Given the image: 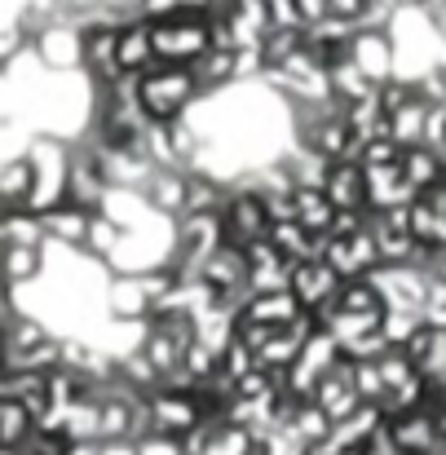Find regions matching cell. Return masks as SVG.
I'll list each match as a JSON object with an SVG mask.
<instances>
[{
	"label": "cell",
	"instance_id": "obj_6",
	"mask_svg": "<svg viewBox=\"0 0 446 455\" xmlns=\"http://www.w3.org/2000/svg\"><path fill=\"white\" fill-rule=\"evenodd\" d=\"M318 257L340 275V283L367 279L371 266H380V252H376V239H371L367 226L354 230V235H323V252H318Z\"/></svg>",
	"mask_w": 446,
	"mask_h": 455
},
{
	"label": "cell",
	"instance_id": "obj_13",
	"mask_svg": "<svg viewBox=\"0 0 446 455\" xmlns=\"http://www.w3.org/2000/svg\"><path fill=\"white\" fill-rule=\"evenodd\" d=\"M243 257H248V292H279V288H288L292 266L275 252V243H270V239L248 243V248H243Z\"/></svg>",
	"mask_w": 446,
	"mask_h": 455
},
{
	"label": "cell",
	"instance_id": "obj_22",
	"mask_svg": "<svg viewBox=\"0 0 446 455\" xmlns=\"http://www.w3.org/2000/svg\"><path fill=\"white\" fill-rule=\"evenodd\" d=\"M31 199V159L9 155L0 159V212H18Z\"/></svg>",
	"mask_w": 446,
	"mask_h": 455
},
{
	"label": "cell",
	"instance_id": "obj_14",
	"mask_svg": "<svg viewBox=\"0 0 446 455\" xmlns=\"http://www.w3.org/2000/svg\"><path fill=\"white\" fill-rule=\"evenodd\" d=\"M115 62H120V71H129V76H142L150 62H155L147 13H133V18L120 22V36H115Z\"/></svg>",
	"mask_w": 446,
	"mask_h": 455
},
{
	"label": "cell",
	"instance_id": "obj_9",
	"mask_svg": "<svg viewBox=\"0 0 446 455\" xmlns=\"http://www.w3.org/2000/svg\"><path fill=\"white\" fill-rule=\"evenodd\" d=\"M371 84L394 76V36L389 27H354L349 36V53H345Z\"/></svg>",
	"mask_w": 446,
	"mask_h": 455
},
{
	"label": "cell",
	"instance_id": "obj_27",
	"mask_svg": "<svg viewBox=\"0 0 446 455\" xmlns=\"http://www.w3.org/2000/svg\"><path fill=\"white\" fill-rule=\"evenodd\" d=\"M120 239H124V230H120V221H111L107 212H93L89 217V235H84V257H93V261H111L115 257V248H120Z\"/></svg>",
	"mask_w": 446,
	"mask_h": 455
},
{
	"label": "cell",
	"instance_id": "obj_5",
	"mask_svg": "<svg viewBox=\"0 0 446 455\" xmlns=\"http://www.w3.org/2000/svg\"><path fill=\"white\" fill-rule=\"evenodd\" d=\"M385 429H389L394 447L402 455H442L446 451L442 434H438V416H434L429 403L389 411V416H385Z\"/></svg>",
	"mask_w": 446,
	"mask_h": 455
},
{
	"label": "cell",
	"instance_id": "obj_31",
	"mask_svg": "<svg viewBox=\"0 0 446 455\" xmlns=\"http://www.w3.org/2000/svg\"><path fill=\"white\" fill-rule=\"evenodd\" d=\"M300 36H305V31H288V27H270V31L261 36V44H257L261 62H266V67H279L283 58H292V53L300 49Z\"/></svg>",
	"mask_w": 446,
	"mask_h": 455
},
{
	"label": "cell",
	"instance_id": "obj_17",
	"mask_svg": "<svg viewBox=\"0 0 446 455\" xmlns=\"http://www.w3.org/2000/svg\"><path fill=\"white\" fill-rule=\"evenodd\" d=\"M266 239L275 243V252L288 261V266H297V261H309V257H318L323 252V235H309L305 226H300L297 217H288V221H270V230H266Z\"/></svg>",
	"mask_w": 446,
	"mask_h": 455
},
{
	"label": "cell",
	"instance_id": "obj_19",
	"mask_svg": "<svg viewBox=\"0 0 446 455\" xmlns=\"http://www.w3.org/2000/svg\"><path fill=\"white\" fill-rule=\"evenodd\" d=\"M297 314H300V305L288 288H279V292H248V301L239 309V318L261 323V327H288Z\"/></svg>",
	"mask_w": 446,
	"mask_h": 455
},
{
	"label": "cell",
	"instance_id": "obj_7",
	"mask_svg": "<svg viewBox=\"0 0 446 455\" xmlns=\"http://www.w3.org/2000/svg\"><path fill=\"white\" fill-rule=\"evenodd\" d=\"M309 403L336 425V420H345L362 398H358V385H354V363L340 354L323 376H318V385H314V394H309Z\"/></svg>",
	"mask_w": 446,
	"mask_h": 455
},
{
	"label": "cell",
	"instance_id": "obj_32",
	"mask_svg": "<svg viewBox=\"0 0 446 455\" xmlns=\"http://www.w3.org/2000/svg\"><path fill=\"white\" fill-rule=\"evenodd\" d=\"M420 147H429V151H446V102H429V111H425V133H420Z\"/></svg>",
	"mask_w": 446,
	"mask_h": 455
},
{
	"label": "cell",
	"instance_id": "obj_40",
	"mask_svg": "<svg viewBox=\"0 0 446 455\" xmlns=\"http://www.w3.org/2000/svg\"><path fill=\"white\" fill-rule=\"evenodd\" d=\"M0 455H22L18 447H0Z\"/></svg>",
	"mask_w": 446,
	"mask_h": 455
},
{
	"label": "cell",
	"instance_id": "obj_15",
	"mask_svg": "<svg viewBox=\"0 0 446 455\" xmlns=\"http://www.w3.org/2000/svg\"><path fill=\"white\" fill-rule=\"evenodd\" d=\"M142 199L159 217H181L186 212V168H150V177L142 181Z\"/></svg>",
	"mask_w": 446,
	"mask_h": 455
},
{
	"label": "cell",
	"instance_id": "obj_33",
	"mask_svg": "<svg viewBox=\"0 0 446 455\" xmlns=\"http://www.w3.org/2000/svg\"><path fill=\"white\" fill-rule=\"evenodd\" d=\"M22 49H27V40L18 36V27H0V71H4V67H9Z\"/></svg>",
	"mask_w": 446,
	"mask_h": 455
},
{
	"label": "cell",
	"instance_id": "obj_16",
	"mask_svg": "<svg viewBox=\"0 0 446 455\" xmlns=\"http://www.w3.org/2000/svg\"><path fill=\"white\" fill-rule=\"evenodd\" d=\"M407 226H411V239H416L429 257L446 252V212L429 195H416V199L407 204Z\"/></svg>",
	"mask_w": 446,
	"mask_h": 455
},
{
	"label": "cell",
	"instance_id": "obj_1",
	"mask_svg": "<svg viewBox=\"0 0 446 455\" xmlns=\"http://www.w3.org/2000/svg\"><path fill=\"white\" fill-rule=\"evenodd\" d=\"M199 98H203V89H199V80H195L190 67H177V62H150L147 71L138 76V102H142L147 120H155V124L186 116Z\"/></svg>",
	"mask_w": 446,
	"mask_h": 455
},
{
	"label": "cell",
	"instance_id": "obj_34",
	"mask_svg": "<svg viewBox=\"0 0 446 455\" xmlns=\"http://www.w3.org/2000/svg\"><path fill=\"white\" fill-rule=\"evenodd\" d=\"M358 455H402L398 447H394V438H389V429L380 425L367 443H358Z\"/></svg>",
	"mask_w": 446,
	"mask_h": 455
},
{
	"label": "cell",
	"instance_id": "obj_36",
	"mask_svg": "<svg viewBox=\"0 0 446 455\" xmlns=\"http://www.w3.org/2000/svg\"><path fill=\"white\" fill-rule=\"evenodd\" d=\"M300 9V22L309 27V22H318V18H327V0H297Z\"/></svg>",
	"mask_w": 446,
	"mask_h": 455
},
{
	"label": "cell",
	"instance_id": "obj_26",
	"mask_svg": "<svg viewBox=\"0 0 446 455\" xmlns=\"http://www.w3.org/2000/svg\"><path fill=\"white\" fill-rule=\"evenodd\" d=\"M327 93L340 102V107H349V102H358V98H371L376 93V84L349 62V58H340V62H331L327 67Z\"/></svg>",
	"mask_w": 446,
	"mask_h": 455
},
{
	"label": "cell",
	"instance_id": "obj_21",
	"mask_svg": "<svg viewBox=\"0 0 446 455\" xmlns=\"http://www.w3.org/2000/svg\"><path fill=\"white\" fill-rule=\"evenodd\" d=\"M398 168H402V177H407V186L416 195H425V190H434V186L446 181L442 155L429 151V147H407V151L398 155Z\"/></svg>",
	"mask_w": 446,
	"mask_h": 455
},
{
	"label": "cell",
	"instance_id": "obj_30",
	"mask_svg": "<svg viewBox=\"0 0 446 455\" xmlns=\"http://www.w3.org/2000/svg\"><path fill=\"white\" fill-rule=\"evenodd\" d=\"M31 429H36V416L22 403L0 398V447H22L31 438Z\"/></svg>",
	"mask_w": 446,
	"mask_h": 455
},
{
	"label": "cell",
	"instance_id": "obj_39",
	"mask_svg": "<svg viewBox=\"0 0 446 455\" xmlns=\"http://www.w3.org/2000/svg\"><path fill=\"white\" fill-rule=\"evenodd\" d=\"M434 22H438V31H442V36H446V4H442V9H438V13H434Z\"/></svg>",
	"mask_w": 446,
	"mask_h": 455
},
{
	"label": "cell",
	"instance_id": "obj_37",
	"mask_svg": "<svg viewBox=\"0 0 446 455\" xmlns=\"http://www.w3.org/2000/svg\"><path fill=\"white\" fill-rule=\"evenodd\" d=\"M411 4H420V9H425V13H438V9H442L446 0H411Z\"/></svg>",
	"mask_w": 446,
	"mask_h": 455
},
{
	"label": "cell",
	"instance_id": "obj_11",
	"mask_svg": "<svg viewBox=\"0 0 446 455\" xmlns=\"http://www.w3.org/2000/svg\"><path fill=\"white\" fill-rule=\"evenodd\" d=\"M93 212H98V208H84V204L62 199V204H53V208H44V212H36V217H40L44 243H58V248H84V235H89V217H93Z\"/></svg>",
	"mask_w": 446,
	"mask_h": 455
},
{
	"label": "cell",
	"instance_id": "obj_23",
	"mask_svg": "<svg viewBox=\"0 0 446 455\" xmlns=\"http://www.w3.org/2000/svg\"><path fill=\"white\" fill-rule=\"evenodd\" d=\"M292 204H297L292 217H297L309 235H327V230H331L336 208H331V199L323 195V186H297V190H292Z\"/></svg>",
	"mask_w": 446,
	"mask_h": 455
},
{
	"label": "cell",
	"instance_id": "obj_10",
	"mask_svg": "<svg viewBox=\"0 0 446 455\" xmlns=\"http://www.w3.org/2000/svg\"><path fill=\"white\" fill-rule=\"evenodd\" d=\"M362 168V164H358ZM362 190H367V212H385V208H407L416 199V190L407 186L398 159L394 164H371L362 168Z\"/></svg>",
	"mask_w": 446,
	"mask_h": 455
},
{
	"label": "cell",
	"instance_id": "obj_3",
	"mask_svg": "<svg viewBox=\"0 0 446 455\" xmlns=\"http://www.w3.org/2000/svg\"><path fill=\"white\" fill-rule=\"evenodd\" d=\"M27 49L36 53V62H40L49 76H71V71H80V62H84V31H80L76 18L58 13L49 27L36 31V40H31Z\"/></svg>",
	"mask_w": 446,
	"mask_h": 455
},
{
	"label": "cell",
	"instance_id": "obj_25",
	"mask_svg": "<svg viewBox=\"0 0 446 455\" xmlns=\"http://www.w3.org/2000/svg\"><path fill=\"white\" fill-rule=\"evenodd\" d=\"M345 124H349V133H354V142H358V147H362V142H371V138H389V116L380 111L376 93H371V98L349 102V107H345Z\"/></svg>",
	"mask_w": 446,
	"mask_h": 455
},
{
	"label": "cell",
	"instance_id": "obj_8",
	"mask_svg": "<svg viewBox=\"0 0 446 455\" xmlns=\"http://www.w3.org/2000/svg\"><path fill=\"white\" fill-rule=\"evenodd\" d=\"M288 292L297 297L300 309L318 314V309H327V305L336 301V292H340V275H336L323 257H309V261H297V266H292V275H288Z\"/></svg>",
	"mask_w": 446,
	"mask_h": 455
},
{
	"label": "cell",
	"instance_id": "obj_28",
	"mask_svg": "<svg viewBox=\"0 0 446 455\" xmlns=\"http://www.w3.org/2000/svg\"><path fill=\"white\" fill-rule=\"evenodd\" d=\"M203 455H257V434H252L248 425L221 420V425H212Z\"/></svg>",
	"mask_w": 446,
	"mask_h": 455
},
{
	"label": "cell",
	"instance_id": "obj_18",
	"mask_svg": "<svg viewBox=\"0 0 446 455\" xmlns=\"http://www.w3.org/2000/svg\"><path fill=\"white\" fill-rule=\"evenodd\" d=\"M102 309H107V318H150L142 279L138 275H111L107 292H102Z\"/></svg>",
	"mask_w": 446,
	"mask_h": 455
},
{
	"label": "cell",
	"instance_id": "obj_35",
	"mask_svg": "<svg viewBox=\"0 0 446 455\" xmlns=\"http://www.w3.org/2000/svg\"><path fill=\"white\" fill-rule=\"evenodd\" d=\"M362 9H367V0H327V13L349 18V22H358V18H362Z\"/></svg>",
	"mask_w": 446,
	"mask_h": 455
},
{
	"label": "cell",
	"instance_id": "obj_24",
	"mask_svg": "<svg viewBox=\"0 0 446 455\" xmlns=\"http://www.w3.org/2000/svg\"><path fill=\"white\" fill-rule=\"evenodd\" d=\"M195 80L203 93H217V89H230L235 84V49H203L195 62H190Z\"/></svg>",
	"mask_w": 446,
	"mask_h": 455
},
{
	"label": "cell",
	"instance_id": "obj_4",
	"mask_svg": "<svg viewBox=\"0 0 446 455\" xmlns=\"http://www.w3.org/2000/svg\"><path fill=\"white\" fill-rule=\"evenodd\" d=\"M221 239L235 243V248H248L257 239H266L270 230V212H266V199L248 186H230L226 204H221Z\"/></svg>",
	"mask_w": 446,
	"mask_h": 455
},
{
	"label": "cell",
	"instance_id": "obj_29",
	"mask_svg": "<svg viewBox=\"0 0 446 455\" xmlns=\"http://www.w3.org/2000/svg\"><path fill=\"white\" fill-rule=\"evenodd\" d=\"M425 111H429V102L416 93L407 107H398L394 116H389V138L407 151V147H420V133H425Z\"/></svg>",
	"mask_w": 446,
	"mask_h": 455
},
{
	"label": "cell",
	"instance_id": "obj_20",
	"mask_svg": "<svg viewBox=\"0 0 446 455\" xmlns=\"http://www.w3.org/2000/svg\"><path fill=\"white\" fill-rule=\"evenodd\" d=\"M0 275H4L9 292L36 283L44 275V243H13V248H4L0 252Z\"/></svg>",
	"mask_w": 446,
	"mask_h": 455
},
{
	"label": "cell",
	"instance_id": "obj_41",
	"mask_svg": "<svg viewBox=\"0 0 446 455\" xmlns=\"http://www.w3.org/2000/svg\"><path fill=\"white\" fill-rule=\"evenodd\" d=\"M442 67H446V62H442Z\"/></svg>",
	"mask_w": 446,
	"mask_h": 455
},
{
	"label": "cell",
	"instance_id": "obj_38",
	"mask_svg": "<svg viewBox=\"0 0 446 455\" xmlns=\"http://www.w3.org/2000/svg\"><path fill=\"white\" fill-rule=\"evenodd\" d=\"M434 416H438V434H442V443H446V403L442 407H434Z\"/></svg>",
	"mask_w": 446,
	"mask_h": 455
},
{
	"label": "cell",
	"instance_id": "obj_2",
	"mask_svg": "<svg viewBox=\"0 0 446 455\" xmlns=\"http://www.w3.org/2000/svg\"><path fill=\"white\" fill-rule=\"evenodd\" d=\"M150 49H155V62L190 67L203 49H212V40H208V13L181 9V4H172L168 13H155L150 18Z\"/></svg>",
	"mask_w": 446,
	"mask_h": 455
},
{
	"label": "cell",
	"instance_id": "obj_12",
	"mask_svg": "<svg viewBox=\"0 0 446 455\" xmlns=\"http://www.w3.org/2000/svg\"><path fill=\"white\" fill-rule=\"evenodd\" d=\"M323 195L331 199L336 212H367V190H362V168H358V159H327Z\"/></svg>",
	"mask_w": 446,
	"mask_h": 455
}]
</instances>
